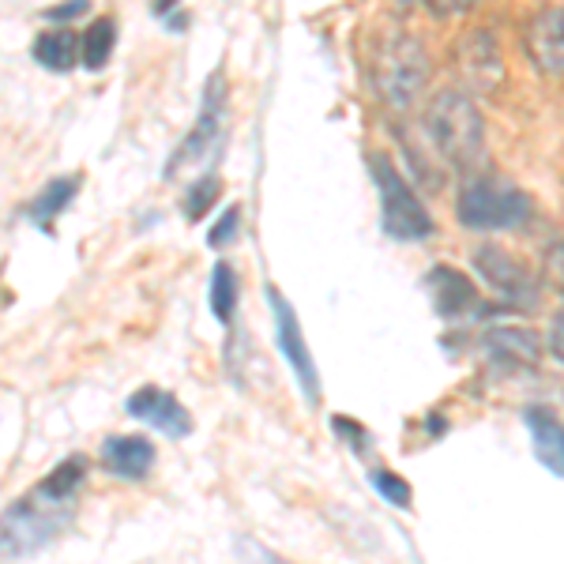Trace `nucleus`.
I'll use <instances>...</instances> for the list:
<instances>
[{"label":"nucleus","instance_id":"obj_27","mask_svg":"<svg viewBox=\"0 0 564 564\" xmlns=\"http://www.w3.org/2000/svg\"><path fill=\"white\" fill-rule=\"evenodd\" d=\"M550 347H553V354L564 361V308L557 313V321H553V332H550Z\"/></svg>","mask_w":564,"mask_h":564},{"label":"nucleus","instance_id":"obj_15","mask_svg":"<svg viewBox=\"0 0 564 564\" xmlns=\"http://www.w3.org/2000/svg\"><path fill=\"white\" fill-rule=\"evenodd\" d=\"M87 456H68V459H61L57 463V470L53 475H45L39 486V494H45L50 500H57V505H72L76 508V497H79V489H84V481H87Z\"/></svg>","mask_w":564,"mask_h":564},{"label":"nucleus","instance_id":"obj_9","mask_svg":"<svg viewBox=\"0 0 564 564\" xmlns=\"http://www.w3.org/2000/svg\"><path fill=\"white\" fill-rule=\"evenodd\" d=\"M223 98H226V87H223V79L215 76L212 87H207V95H204V113H199L196 129L188 132V140L181 143L177 154L170 159L166 177H174V174H181V170H188V166H199L207 148H215L218 129H223Z\"/></svg>","mask_w":564,"mask_h":564},{"label":"nucleus","instance_id":"obj_21","mask_svg":"<svg viewBox=\"0 0 564 564\" xmlns=\"http://www.w3.org/2000/svg\"><path fill=\"white\" fill-rule=\"evenodd\" d=\"M218 193H223V181L212 177V174L199 177L196 185L185 193V218H188V223H199V218H204V212H212Z\"/></svg>","mask_w":564,"mask_h":564},{"label":"nucleus","instance_id":"obj_12","mask_svg":"<svg viewBox=\"0 0 564 564\" xmlns=\"http://www.w3.org/2000/svg\"><path fill=\"white\" fill-rule=\"evenodd\" d=\"M102 467L124 481H140L154 467V444L143 436H106L102 441Z\"/></svg>","mask_w":564,"mask_h":564},{"label":"nucleus","instance_id":"obj_6","mask_svg":"<svg viewBox=\"0 0 564 564\" xmlns=\"http://www.w3.org/2000/svg\"><path fill=\"white\" fill-rule=\"evenodd\" d=\"M456 72L475 95H489L505 79V61H500L497 39L489 31H467L456 42Z\"/></svg>","mask_w":564,"mask_h":564},{"label":"nucleus","instance_id":"obj_26","mask_svg":"<svg viewBox=\"0 0 564 564\" xmlns=\"http://www.w3.org/2000/svg\"><path fill=\"white\" fill-rule=\"evenodd\" d=\"M87 8H90V0H68V4L50 8V12H45L42 20H50V23H68V20H76V15H84Z\"/></svg>","mask_w":564,"mask_h":564},{"label":"nucleus","instance_id":"obj_17","mask_svg":"<svg viewBox=\"0 0 564 564\" xmlns=\"http://www.w3.org/2000/svg\"><path fill=\"white\" fill-rule=\"evenodd\" d=\"M76 188H79L76 177H53L50 185H45L42 193L23 207V218H31L34 226H50L53 218L65 212L72 199H76Z\"/></svg>","mask_w":564,"mask_h":564},{"label":"nucleus","instance_id":"obj_10","mask_svg":"<svg viewBox=\"0 0 564 564\" xmlns=\"http://www.w3.org/2000/svg\"><path fill=\"white\" fill-rule=\"evenodd\" d=\"M523 50L545 76H564V8H545L531 15L523 31Z\"/></svg>","mask_w":564,"mask_h":564},{"label":"nucleus","instance_id":"obj_19","mask_svg":"<svg viewBox=\"0 0 564 564\" xmlns=\"http://www.w3.org/2000/svg\"><path fill=\"white\" fill-rule=\"evenodd\" d=\"M113 42H117V23L109 20H95L84 31V65L90 72H98V68H106L109 65V57H113Z\"/></svg>","mask_w":564,"mask_h":564},{"label":"nucleus","instance_id":"obj_22","mask_svg":"<svg viewBox=\"0 0 564 564\" xmlns=\"http://www.w3.org/2000/svg\"><path fill=\"white\" fill-rule=\"evenodd\" d=\"M372 486L384 494V500H391L395 508H406L411 505V486H406L399 475H391L388 467H380V470H372Z\"/></svg>","mask_w":564,"mask_h":564},{"label":"nucleus","instance_id":"obj_1","mask_svg":"<svg viewBox=\"0 0 564 564\" xmlns=\"http://www.w3.org/2000/svg\"><path fill=\"white\" fill-rule=\"evenodd\" d=\"M76 508L72 505H57L39 489L23 494L20 500L0 512V553L4 557H31V553H42L45 545L57 539L61 531L72 523Z\"/></svg>","mask_w":564,"mask_h":564},{"label":"nucleus","instance_id":"obj_8","mask_svg":"<svg viewBox=\"0 0 564 564\" xmlns=\"http://www.w3.org/2000/svg\"><path fill=\"white\" fill-rule=\"evenodd\" d=\"M268 302H271V308H275L279 347H282V354H286V361H290V369H294L297 384H302L305 395L316 403V399H321V377H316L313 354L305 350V335H302V324H297V313L286 305V297H282L275 286L268 290Z\"/></svg>","mask_w":564,"mask_h":564},{"label":"nucleus","instance_id":"obj_16","mask_svg":"<svg viewBox=\"0 0 564 564\" xmlns=\"http://www.w3.org/2000/svg\"><path fill=\"white\" fill-rule=\"evenodd\" d=\"M79 57H84V42L72 31H45L34 39V61L50 72H72Z\"/></svg>","mask_w":564,"mask_h":564},{"label":"nucleus","instance_id":"obj_7","mask_svg":"<svg viewBox=\"0 0 564 564\" xmlns=\"http://www.w3.org/2000/svg\"><path fill=\"white\" fill-rule=\"evenodd\" d=\"M475 268L486 275V282L497 290L500 297H505L508 305H534L539 302V282H534L531 271H527L516 257L494 249V245H481V249L475 252Z\"/></svg>","mask_w":564,"mask_h":564},{"label":"nucleus","instance_id":"obj_11","mask_svg":"<svg viewBox=\"0 0 564 564\" xmlns=\"http://www.w3.org/2000/svg\"><path fill=\"white\" fill-rule=\"evenodd\" d=\"M124 411H129L135 422H148L159 433L174 436V441H185V436L193 433V417H188V411L181 406V399H174L162 388L132 391L129 403H124Z\"/></svg>","mask_w":564,"mask_h":564},{"label":"nucleus","instance_id":"obj_14","mask_svg":"<svg viewBox=\"0 0 564 564\" xmlns=\"http://www.w3.org/2000/svg\"><path fill=\"white\" fill-rule=\"evenodd\" d=\"M430 294H433L436 313L441 316H463L470 305H475V286H470V279L452 268L430 271Z\"/></svg>","mask_w":564,"mask_h":564},{"label":"nucleus","instance_id":"obj_4","mask_svg":"<svg viewBox=\"0 0 564 564\" xmlns=\"http://www.w3.org/2000/svg\"><path fill=\"white\" fill-rule=\"evenodd\" d=\"M456 212L467 230H512L531 218V199L497 177H478L459 193Z\"/></svg>","mask_w":564,"mask_h":564},{"label":"nucleus","instance_id":"obj_2","mask_svg":"<svg viewBox=\"0 0 564 564\" xmlns=\"http://www.w3.org/2000/svg\"><path fill=\"white\" fill-rule=\"evenodd\" d=\"M425 124H430V135L436 143V151L459 170H470L481 162V151H486V124H481L478 106L470 102L463 90H444L430 102V113H425Z\"/></svg>","mask_w":564,"mask_h":564},{"label":"nucleus","instance_id":"obj_13","mask_svg":"<svg viewBox=\"0 0 564 564\" xmlns=\"http://www.w3.org/2000/svg\"><path fill=\"white\" fill-rule=\"evenodd\" d=\"M527 430H531L534 459L557 478H564V425L545 406H531L527 411Z\"/></svg>","mask_w":564,"mask_h":564},{"label":"nucleus","instance_id":"obj_18","mask_svg":"<svg viewBox=\"0 0 564 564\" xmlns=\"http://www.w3.org/2000/svg\"><path fill=\"white\" fill-rule=\"evenodd\" d=\"M486 347L500 361H523V366L539 361V339L531 332H520V327H494L486 335Z\"/></svg>","mask_w":564,"mask_h":564},{"label":"nucleus","instance_id":"obj_23","mask_svg":"<svg viewBox=\"0 0 564 564\" xmlns=\"http://www.w3.org/2000/svg\"><path fill=\"white\" fill-rule=\"evenodd\" d=\"M238 226H241V212H238V207H230V212H226L215 223V230L207 234V245H212V249H223V245H230L234 238H238Z\"/></svg>","mask_w":564,"mask_h":564},{"label":"nucleus","instance_id":"obj_25","mask_svg":"<svg viewBox=\"0 0 564 564\" xmlns=\"http://www.w3.org/2000/svg\"><path fill=\"white\" fill-rule=\"evenodd\" d=\"M425 4H430V12L436 15V20H452V15L470 12L478 0H425Z\"/></svg>","mask_w":564,"mask_h":564},{"label":"nucleus","instance_id":"obj_24","mask_svg":"<svg viewBox=\"0 0 564 564\" xmlns=\"http://www.w3.org/2000/svg\"><path fill=\"white\" fill-rule=\"evenodd\" d=\"M542 271H545V282H550V286H557L564 294V241H557L550 252H545Z\"/></svg>","mask_w":564,"mask_h":564},{"label":"nucleus","instance_id":"obj_5","mask_svg":"<svg viewBox=\"0 0 564 564\" xmlns=\"http://www.w3.org/2000/svg\"><path fill=\"white\" fill-rule=\"evenodd\" d=\"M372 177L380 185V215H384V230L399 241H422L433 234V218L422 207V199L414 196V188L399 177V170L391 166L384 154L369 159Z\"/></svg>","mask_w":564,"mask_h":564},{"label":"nucleus","instance_id":"obj_3","mask_svg":"<svg viewBox=\"0 0 564 564\" xmlns=\"http://www.w3.org/2000/svg\"><path fill=\"white\" fill-rule=\"evenodd\" d=\"M372 79L388 106L411 109L414 98L430 84V53L411 34H395L372 57Z\"/></svg>","mask_w":564,"mask_h":564},{"label":"nucleus","instance_id":"obj_20","mask_svg":"<svg viewBox=\"0 0 564 564\" xmlns=\"http://www.w3.org/2000/svg\"><path fill=\"white\" fill-rule=\"evenodd\" d=\"M234 308H238V275L230 271V263H215V271H212V313H215V321L230 324Z\"/></svg>","mask_w":564,"mask_h":564}]
</instances>
